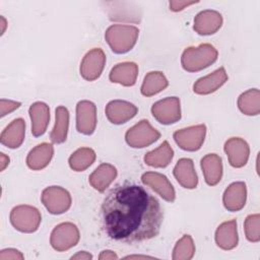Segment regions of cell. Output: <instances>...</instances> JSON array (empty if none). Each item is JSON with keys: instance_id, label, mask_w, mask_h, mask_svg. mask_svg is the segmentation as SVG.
<instances>
[{"instance_id": "6da1fadb", "label": "cell", "mask_w": 260, "mask_h": 260, "mask_svg": "<svg viewBox=\"0 0 260 260\" xmlns=\"http://www.w3.org/2000/svg\"><path fill=\"white\" fill-rule=\"evenodd\" d=\"M101 214L107 236L130 244L156 237L164 218L158 200L143 187L132 183L111 189L102 203Z\"/></svg>"}, {"instance_id": "7a4b0ae2", "label": "cell", "mask_w": 260, "mask_h": 260, "mask_svg": "<svg viewBox=\"0 0 260 260\" xmlns=\"http://www.w3.org/2000/svg\"><path fill=\"white\" fill-rule=\"evenodd\" d=\"M218 52L210 44H201L196 47H189L184 50L181 57V64L188 72L201 71L217 60Z\"/></svg>"}, {"instance_id": "3957f363", "label": "cell", "mask_w": 260, "mask_h": 260, "mask_svg": "<svg viewBox=\"0 0 260 260\" xmlns=\"http://www.w3.org/2000/svg\"><path fill=\"white\" fill-rule=\"evenodd\" d=\"M139 35L134 25L113 24L105 32V39L112 51L116 54H125L133 49Z\"/></svg>"}, {"instance_id": "277c9868", "label": "cell", "mask_w": 260, "mask_h": 260, "mask_svg": "<svg viewBox=\"0 0 260 260\" xmlns=\"http://www.w3.org/2000/svg\"><path fill=\"white\" fill-rule=\"evenodd\" d=\"M41 221V212L30 205H17L10 212L12 226L21 233H35L39 229Z\"/></svg>"}, {"instance_id": "5b68a950", "label": "cell", "mask_w": 260, "mask_h": 260, "mask_svg": "<svg viewBox=\"0 0 260 260\" xmlns=\"http://www.w3.org/2000/svg\"><path fill=\"white\" fill-rule=\"evenodd\" d=\"M160 137V133L154 129L147 120H141L125 134L127 144L133 148H143L151 145Z\"/></svg>"}, {"instance_id": "8992f818", "label": "cell", "mask_w": 260, "mask_h": 260, "mask_svg": "<svg viewBox=\"0 0 260 260\" xmlns=\"http://www.w3.org/2000/svg\"><path fill=\"white\" fill-rule=\"evenodd\" d=\"M41 200L46 209L52 214L66 212L72 203L70 193L60 186H50L43 190Z\"/></svg>"}, {"instance_id": "52a82bcc", "label": "cell", "mask_w": 260, "mask_h": 260, "mask_svg": "<svg viewBox=\"0 0 260 260\" xmlns=\"http://www.w3.org/2000/svg\"><path fill=\"white\" fill-rule=\"evenodd\" d=\"M79 239V230L74 223L62 222L53 229L50 237V244L54 250L63 252L76 246Z\"/></svg>"}, {"instance_id": "ba28073f", "label": "cell", "mask_w": 260, "mask_h": 260, "mask_svg": "<svg viewBox=\"0 0 260 260\" xmlns=\"http://www.w3.org/2000/svg\"><path fill=\"white\" fill-rule=\"evenodd\" d=\"M206 135V126L199 124L174 132L173 137L179 147L186 151H197L201 148Z\"/></svg>"}, {"instance_id": "9c48e42d", "label": "cell", "mask_w": 260, "mask_h": 260, "mask_svg": "<svg viewBox=\"0 0 260 260\" xmlns=\"http://www.w3.org/2000/svg\"><path fill=\"white\" fill-rule=\"evenodd\" d=\"M154 119L162 125H171L181 119L180 100L177 96H169L155 102L151 107Z\"/></svg>"}, {"instance_id": "30bf717a", "label": "cell", "mask_w": 260, "mask_h": 260, "mask_svg": "<svg viewBox=\"0 0 260 260\" xmlns=\"http://www.w3.org/2000/svg\"><path fill=\"white\" fill-rule=\"evenodd\" d=\"M106 55L100 48H93L88 51L80 63V75L87 81L98 79L105 67Z\"/></svg>"}, {"instance_id": "8fae6325", "label": "cell", "mask_w": 260, "mask_h": 260, "mask_svg": "<svg viewBox=\"0 0 260 260\" xmlns=\"http://www.w3.org/2000/svg\"><path fill=\"white\" fill-rule=\"evenodd\" d=\"M96 127V107L90 101H80L76 105V130L83 135H91Z\"/></svg>"}, {"instance_id": "7c38bea8", "label": "cell", "mask_w": 260, "mask_h": 260, "mask_svg": "<svg viewBox=\"0 0 260 260\" xmlns=\"http://www.w3.org/2000/svg\"><path fill=\"white\" fill-rule=\"evenodd\" d=\"M105 112L108 120L112 124L121 125L134 118L138 112V108L130 102L114 100L108 103Z\"/></svg>"}, {"instance_id": "4fadbf2b", "label": "cell", "mask_w": 260, "mask_h": 260, "mask_svg": "<svg viewBox=\"0 0 260 260\" xmlns=\"http://www.w3.org/2000/svg\"><path fill=\"white\" fill-rule=\"evenodd\" d=\"M141 182L157 193L164 200L174 202L176 192L169 179L157 172H146L141 176Z\"/></svg>"}, {"instance_id": "5bb4252c", "label": "cell", "mask_w": 260, "mask_h": 260, "mask_svg": "<svg viewBox=\"0 0 260 260\" xmlns=\"http://www.w3.org/2000/svg\"><path fill=\"white\" fill-rule=\"evenodd\" d=\"M229 162L234 168L244 167L249 159L250 147L246 140L240 137H232L228 139L223 146Z\"/></svg>"}, {"instance_id": "9a60e30c", "label": "cell", "mask_w": 260, "mask_h": 260, "mask_svg": "<svg viewBox=\"0 0 260 260\" xmlns=\"http://www.w3.org/2000/svg\"><path fill=\"white\" fill-rule=\"evenodd\" d=\"M221 25V14L215 10L206 9L195 16L193 28L200 36H210L215 34Z\"/></svg>"}, {"instance_id": "2e32d148", "label": "cell", "mask_w": 260, "mask_h": 260, "mask_svg": "<svg viewBox=\"0 0 260 260\" xmlns=\"http://www.w3.org/2000/svg\"><path fill=\"white\" fill-rule=\"evenodd\" d=\"M247 187L244 182L232 183L223 192L222 203L226 210L240 211L246 204Z\"/></svg>"}, {"instance_id": "e0dca14e", "label": "cell", "mask_w": 260, "mask_h": 260, "mask_svg": "<svg viewBox=\"0 0 260 260\" xmlns=\"http://www.w3.org/2000/svg\"><path fill=\"white\" fill-rule=\"evenodd\" d=\"M228 74L223 67H219L212 73L199 78L193 85V91L197 94H209L216 91L228 81Z\"/></svg>"}, {"instance_id": "ac0fdd59", "label": "cell", "mask_w": 260, "mask_h": 260, "mask_svg": "<svg viewBox=\"0 0 260 260\" xmlns=\"http://www.w3.org/2000/svg\"><path fill=\"white\" fill-rule=\"evenodd\" d=\"M28 114L31 121V133L36 137L45 134L50 121V108L46 103L36 102L30 105Z\"/></svg>"}, {"instance_id": "d6986e66", "label": "cell", "mask_w": 260, "mask_h": 260, "mask_svg": "<svg viewBox=\"0 0 260 260\" xmlns=\"http://www.w3.org/2000/svg\"><path fill=\"white\" fill-rule=\"evenodd\" d=\"M173 174L178 183L186 189H194L198 185V177L191 158H180L174 168Z\"/></svg>"}, {"instance_id": "ffe728a7", "label": "cell", "mask_w": 260, "mask_h": 260, "mask_svg": "<svg viewBox=\"0 0 260 260\" xmlns=\"http://www.w3.org/2000/svg\"><path fill=\"white\" fill-rule=\"evenodd\" d=\"M25 135V122L21 118L14 119L1 133L0 142L2 145L14 149L18 148Z\"/></svg>"}, {"instance_id": "44dd1931", "label": "cell", "mask_w": 260, "mask_h": 260, "mask_svg": "<svg viewBox=\"0 0 260 260\" xmlns=\"http://www.w3.org/2000/svg\"><path fill=\"white\" fill-rule=\"evenodd\" d=\"M214 239L217 247L222 250L229 251L236 248L239 242L237 221L231 219L219 224L215 231Z\"/></svg>"}, {"instance_id": "7402d4cb", "label": "cell", "mask_w": 260, "mask_h": 260, "mask_svg": "<svg viewBox=\"0 0 260 260\" xmlns=\"http://www.w3.org/2000/svg\"><path fill=\"white\" fill-rule=\"evenodd\" d=\"M138 75V65L134 62H122L115 65L109 78L114 83H119L123 86H132L136 83Z\"/></svg>"}, {"instance_id": "603a6c76", "label": "cell", "mask_w": 260, "mask_h": 260, "mask_svg": "<svg viewBox=\"0 0 260 260\" xmlns=\"http://www.w3.org/2000/svg\"><path fill=\"white\" fill-rule=\"evenodd\" d=\"M204 181L209 186L218 184L222 177V160L216 153H208L200 161Z\"/></svg>"}, {"instance_id": "cb8c5ba5", "label": "cell", "mask_w": 260, "mask_h": 260, "mask_svg": "<svg viewBox=\"0 0 260 260\" xmlns=\"http://www.w3.org/2000/svg\"><path fill=\"white\" fill-rule=\"evenodd\" d=\"M54 155V147L52 144L43 142L35 146L26 156V166L32 171L45 169Z\"/></svg>"}, {"instance_id": "d4e9b609", "label": "cell", "mask_w": 260, "mask_h": 260, "mask_svg": "<svg viewBox=\"0 0 260 260\" xmlns=\"http://www.w3.org/2000/svg\"><path fill=\"white\" fill-rule=\"evenodd\" d=\"M117 169L111 164H101L88 177V182L93 189L104 192L117 177Z\"/></svg>"}, {"instance_id": "484cf974", "label": "cell", "mask_w": 260, "mask_h": 260, "mask_svg": "<svg viewBox=\"0 0 260 260\" xmlns=\"http://www.w3.org/2000/svg\"><path fill=\"white\" fill-rule=\"evenodd\" d=\"M55 126L50 134L51 141L55 144H61L66 141L69 128V111L64 106H59L55 111Z\"/></svg>"}, {"instance_id": "4316f807", "label": "cell", "mask_w": 260, "mask_h": 260, "mask_svg": "<svg viewBox=\"0 0 260 260\" xmlns=\"http://www.w3.org/2000/svg\"><path fill=\"white\" fill-rule=\"evenodd\" d=\"M174 157V150L166 140L157 148L144 155V162L152 168H166Z\"/></svg>"}, {"instance_id": "83f0119b", "label": "cell", "mask_w": 260, "mask_h": 260, "mask_svg": "<svg viewBox=\"0 0 260 260\" xmlns=\"http://www.w3.org/2000/svg\"><path fill=\"white\" fill-rule=\"evenodd\" d=\"M169 85V81L161 71H150L148 72L142 82L140 91L144 96H152Z\"/></svg>"}, {"instance_id": "f1b7e54d", "label": "cell", "mask_w": 260, "mask_h": 260, "mask_svg": "<svg viewBox=\"0 0 260 260\" xmlns=\"http://www.w3.org/2000/svg\"><path fill=\"white\" fill-rule=\"evenodd\" d=\"M239 110L247 116H257L260 113V91L251 88L241 93L238 98Z\"/></svg>"}, {"instance_id": "f546056e", "label": "cell", "mask_w": 260, "mask_h": 260, "mask_svg": "<svg viewBox=\"0 0 260 260\" xmlns=\"http://www.w3.org/2000/svg\"><path fill=\"white\" fill-rule=\"evenodd\" d=\"M95 152L89 147H80L69 157L70 168L75 172H83L89 168L95 160Z\"/></svg>"}, {"instance_id": "4dcf8cb0", "label": "cell", "mask_w": 260, "mask_h": 260, "mask_svg": "<svg viewBox=\"0 0 260 260\" xmlns=\"http://www.w3.org/2000/svg\"><path fill=\"white\" fill-rule=\"evenodd\" d=\"M110 4L113 7H110L109 17L111 20L118 21H128V22H139L141 19V11L137 7L129 8L124 7L125 3H121L122 7H120L119 2H111Z\"/></svg>"}, {"instance_id": "1f68e13d", "label": "cell", "mask_w": 260, "mask_h": 260, "mask_svg": "<svg viewBox=\"0 0 260 260\" xmlns=\"http://www.w3.org/2000/svg\"><path fill=\"white\" fill-rule=\"evenodd\" d=\"M195 254V245L190 235H184L175 245L173 260H190Z\"/></svg>"}, {"instance_id": "d6a6232c", "label": "cell", "mask_w": 260, "mask_h": 260, "mask_svg": "<svg viewBox=\"0 0 260 260\" xmlns=\"http://www.w3.org/2000/svg\"><path fill=\"white\" fill-rule=\"evenodd\" d=\"M244 231L249 242L258 243L260 241V215L259 213L250 214L244 222Z\"/></svg>"}, {"instance_id": "836d02e7", "label": "cell", "mask_w": 260, "mask_h": 260, "mask_svg": "<svg viewBox=\"0 0 260 260\" xmlns=\"http://www.w3.org/2000/svg\"><path fill=\"white\" fill-rule=\"evenodd\" d=\"M20 106H21V104L19 102L1 99L0 100V116L1 117L6 116L7 114L18 109Z\"/></svg>"}, {"instance_id": "e575fe53", "label": "cell", "mask_w": 260, "mask_h": 260, "mask_svg": "<svg viewBox=\"0 0 260 260\" xmlns=\"http://www.w3.org/2000/svg\"><path fill=\"white\" fill-rule=\"evenodd\" d=\"M24 255L13 248H7L0 251V260H22Z\"/></svg>"}, {"instance_id": "d590c367", "label": "cell", "mask_w": 260, "mask_h": 260, "mask_svg": "<svg viewBox=\"0 0 260 260\" xmlns=\"http://www.w3.org/2000/svg\"><path fill=\"white\" fill-rule=\"evenodd\" d=\"M195 3H198V1H170L169 5H170V10L174 12H178Z\"/></svg>"}, {"instance_id": "8d00e7d4", "label": "cell", "mask_w": 260, "mask_h": 260, "mask_svg": "<svg viewBox=\"0 0 260 260\" xmlns=\"http://www.w3.org/2000/svg\"><path fill=\"white\" fill-rule=\"evenodd\" d=\"M100 260H112V259H118V255L111 250H104L101 252L99 256Z\"/></svg>"}, {"instance_id": "74e56055", "label": "cell", "mask_w": 260, "mask_h": 260, "mask_svg": "<svg viewBox=\"0 0 260 260\" xmlns=\"http://www.w3.org/2000/svg\"><path fill=\"white\" fill-rule=\"evenodd\" d=\"M71 259H76V260H89L92 259V255L86 251H80L77 252L75 255L71 256Z\"/></svg>"}, {"instance_id": "f35d334b", "label": "cell", "mask_w": 260, "mask_h": 260, "mask_svg": "<svg viewBox=\"0 0 260 260\" xmlns=\"http://www.w3.org/2000/svg\"><path fill=\"white\" fill-rule=\"evenodd\" d=\"M0 159H1V162H0V170L1 171H4L6 169V167L9 165V156H7L5 153L1 152L0 153Z\"/></svg>"}, {"instance_id": "ab89813d", "label": "cell", "mask_w": 260, "mask_h": 260, "mask_svg": "<svg viewBox=\"0 0 260 260\" xmlns=\"http://www.w3.org/2000/svg\"><path fill=\"white\" fill-rule=\"evenodd\" d=\"M125 259H146V258H154V257H151V256H146V255H129V256H126L124 257Z\"/></svg>"}, {"instance_id": "60d3db41", "label": "cell", "mask_w": 260, "mask_h": 260, "mask_svg": "<svg viewBox=\"0 0 260 260\" xmlns=\"http://www.w3.org/2000/svg\"><path fill=\"white\" fill-rule=\"evenodd\" d=\"M0 18H1V25H2L1 35H3V34H4V31H5V28H6V24H7V22H6V19L4 18V16H1Z\"/></svg>"}]
</instances>
